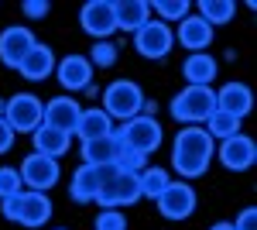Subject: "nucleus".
Returning a JSON list of instances; mask_svg holds the SVG:
<instances>
[{
  "label": "nucleus",
  "instance_id": "38",
  "mask_svg": "<svg viewBox=\"0 0 257 230\" xmlns=\"http://www.w3.org/2000/svg\"><path fill=\"white\" fill-rule=\"evenodd\" d=\"M4 110H7V100H0V117H4Z\"/></svg>",
  "mask_w": 257,
  "mask_h": 230
},
{
  "label": "nucleus",
  "instance_id": "37",
  "mask_svg": "<svg viewBox=\"0 0 257 230\" xmlns=\"http://www.w3.org/2000/svg\"><path fill=\"white\" fill-rule=\"evenodd\" d=\"M209 230H233V223H230V220H219V223H213Z\"/></svg>",
  "mask_w": 257,
  "mask_h": 230
},
{
  "label": "nucleus",
  "instance_id": "1",
  "mask_svg": "<svg viewBox=\"0 0 257 230\" xmlns=\"http://www.w3.org/2000/svg\"><path fill=\"white\" fill-rule=\"evenodd\" d=\"M216 155V141L206 134L199 124L182 127L172 141V169L182 179H202L209 172V162Z\"/></svg>",
  "mask_w": 257,
  "mask_h": 230
},
{
  "label": "nucleus",
  "instance_id": "11",
  "mask_svg": "<svg viewBox=\"0 0 257 230\" xmlns=\"http://www.w3.org/2000/svg\"><path fill=\"white\" fill-rule=\"evenodd\" d=\"M216 158H219V165H223V169H230V172H247V169L257 162V141L250 134H243V131H240V134L219 141Z\"/></svg>",
  "mask_w": 257,
  "mask_h": 230
},
{
  "label": "nucleus",
  "instance_id": "30",
  "mask_svg": "<svg viewBox=\"0 0 257 230\" xmlns=\"http://www.w3.org/2000/svg\"><path fill=\"white\" fill-rule=\"evenodd\" d=\"M117 45L113 41H93V48H89V65L93 69H110V65H117Z\"/></svg>",
  "mask_w": 257,
  "mask_h": 230
},
{
  "label": "nucleus",
  "instance_id": "10",
  "mask_svg": "<svg viewBox=\"0 0 257 230\" xmlns=\"http://www.w3.org/2000/svg\"><path fill=\"white\" fill-rule=\"evenodd\" d=\"M158 213L165 216V220H189L192 213H196V203H199V196H196V189L189 186V182H182V179H172L168 182V189L161 192L158 199Z\"/></svg>",
  "mask_w": 257,
  "mask_h": 230
},
{
  "label": "nucleus",
  "instance_id": "26",
  "mask_svg": "<svg viewBox=\"0 0 257 230\" xmlns=\"http://www.w3.org/2000/svg\"><path fill=\"white\" fill-rule=\"evenodd\" d=\"M202 131L213 137V141H226V137L240 134V120H237L233 114H226V110H213V114L206 117Z\"/></svg>",
  "mask_w": 257,
  "mask_h": 230
},
{
  "label": "nucleus",
  "instance_id": "9",
  "mask_svg": "<svg viewBox=\"0 0 257 230\" xmlns=\"http://www.w3.org/2000/svg\"><path fill=\"white\" fill-rule=\"evenodd\" d=\"M79 28L93 41H110V35L117 31L113 0H86V4L79 7Z\"/></svg>",
  "mask_w": 257,
  "mask_h": 230
},
{
  "label": "nucleus",
  "instance_id": "27",
  "mask_svg": "<svg viewBox=\"0 0 257 230\" xmlns=\"http://www.w3.org/2000/svg\"><path fill=\"white\" fill-rule=\"evenodd\" d=\"M168 182H172V175L165 172V169H158V165L151 169V165H148V169H144V172L138 175V186H141V199H158L161 192L168 189Z\"/></svg>",
  "mask_w": 257,
  "mask_h": 230
},
{
  "label": "nucleus",
  "instance_id": "36",
  "mask_svg": "<svg viewBox=\"0 0 257 230\" xmlns=\"http://www.w3.org/2000/svg\"><path fill=\"white\" fill-rule=\"evenodd\" d=\"M11 144H14V131H11V127H7V120L0 117V155L11 151Z\"/></svg>",
  "mask_w": 257,
  "mask_h": 230
},
{
  "label": "nucleus",
  "instance_id": "32",
  "mask_svg": "<svg viewBox=\"0 0 257 230\" xmlns=\"http://www.w3.org/2000/svg\"><path fill=\"white\" fill-rule=\"evenodd\" d=\"M96 230H127V216L120 210H99Z\"/></svg>",
  "mask_w": 257,
  "mask_h": 230
},
{
  "label": "nucleus",
  "instance_id": "2",
  "mask_svg": "<svg viewBox=\"0 0 257 230\" xmlns=\"http://www.w3.org/2000/svg\"><path fill=\"white\" fill-rule=\"evenodd\" d=\"M216 110V90L213 86H185L178 96H172L168 114L175 117L178 124H206V117Z\"/></svg>",
  "mask_w": 257,
  "mask_h": 230
},
{
  "label": "nucleus",
  "instance_id": "17",
  "mask_svg": "<svg viewBox=\"0 0 257 230\" xmlns=\"http://www.w3.org/2000/svg\"><path fill=\"white\" fill-rule=\"evenodd\" d=\"M52 220V199L45 196V192H31V189H24L18 196V223L21 227H31V230H38L45 227Z\"/></svg>",
  "mask_w": 257,
  "mask_h": 230
},
{
  "label": "nucleus",
  "instance_id": "7",
  "mask_svg": "<svg viewBox=\"0 0 257 230\" xmlns=\"http://www.w3.org/2000/svg\"><path fill=\"white\" fill-rule=\"evenodd\" d=\"M134 48H138L141 58L161 62V58H168V52L175 48V31H172L168 24H161V21L151 18L138 35H134Z\"/></svg>",
  "mask_w": 257,
  "mask_h": 230
},
{
  "label": "nucleus",
  "instance_id": "18",
  "mask_svg": "<svg viewBox=\"0 0 257 230\" xmlns=\"http://www.w3.org/2000/svg\"><path fill=\"white\" fill-rule=\"evenodd\" d=\"M175 45L189 48V55H196V52H206V48L213 45V28H209L206 21L199 18V14H189L185 21H178Z\"/></svg>",
  "mask_w": 257,
  "mask_h": 230
},
{
  "label": "nucleus",
  "instance_id": "25",
  "mask_svg": "<svg viewBox=\"0 0 257 230\" xmlns=\"http://www.w3.org/2000/svg\"><path fill=\"white\" fill-rule=\"evenodd\" d=\"M199 18L206 21L209 28L230 24V21L237 18V4L233 0H199Z\"/></svg>",
  "mask_w": 257,
  "mask_h": 230
},
{
  "label": "nucleus",
  "instance_id": "28",
  "mask_svg": "<svg viewBox=\"0 0 257 230\" xmlns=\"http://www.w3.org/2000/svg\"><path fill=\"white\" fill-rule=\"evenodd\" d=\"M151 11L161 14V24H168V21H185L189 18V11H192V4L189 0H155L151 4Z\"/></svg>",
  "mask_w": 257,
  "mask_h": 230
},
{
  "label": "nucleus",
  "instance_id": "12",
  "mask_svg": "<svg viewBox=\"0 0 257 230\" xmlns=\"http://www.w3.org/2000/svg\"><path fill=\"white\" fill-rule=\"evenodd\" d=\"M35 45H38V38H35L31 28H24V24H11V28L0 31V62H4L7 69H18Z\"/></svg>",
  "mask_w": 257,
  "mask_h": 230
},
{
  "label": "nucleus",
  "instance_id": "21",
  "mask_svg": "<svg viewBox=\"0 0 257 230\" xmlns=\"http://www.w3.org/2000/svg\"><path fill=\"white\" fill-rule=\"evenodd\" d=\"M216 72H219V62L209 52H196L182 62V76L189 79V86H213Z\"/></svg>",
  "mask_w": 257,
  "mask_h": 230
},
{
  "label": "nucleus",
  "instance_id": "33",
  "mask_svg": "<svg viewBox=\"0 0 257 230\" xmlns=\"http://www.w3.org/2000/svg\"><path fill=\"white\" fill-rule=\"evenodd\" d=\"M21 11H24V18L41 21L48 11H52V4H48V0H24V4H21Z\"/></svg>",
  "mask_w": 257,
  "mask_h": 230
},
{
  "label": "nucleus",
  "instance_id": "20",
  "mask_svg": "<svg viewBox=\"0 0 257 230\" xmlns=\"http://www.w3.org/2000/svg\"><path fill=\"white\" fill-rule=\"evenodd\" d=\"M18 72L24 79H31V83H45V79L55 72V52L48 48V45H35L31 52H28V58L18 65Z\"/></svg>",
  "mask_w": 257,
  "mask_h": 230
},
{
  "label": "nucleus",
  "instance_id": "6",
  "mask_svg": "<svg viewBox=\"0 0 257 230\" xmlns=\"http://www.w3.org/2000/svg\"><path fill=\"white\" fill-rule=\"evenodd\" d=\"M141 199V186H138V175H127V172H113L110 179L99 182L93 203H99L103 210H117V206H134Z\"/></svg>",
  "mask_w": 257,
  "mask_h": 230
},
{
  "label": "nucleus",
  "instance_id": "31",
  "mask_svg": "<svg viewBox=\"0 0 257 230\" xmlns=\"http://www.w3.org/2000/svg\"><path fill=\"white\" fill-rule=\"evenodd\" d=\"M24 192V182H21V172L14 165H0V199H11Z\"/></svg>",
  "mask_w": 257,
  "mask_h": 230
},
{
  "label": "nucleus",
  "instance_id": "14",
  "mask_svg": "<svg viewBox=\"0 0 257 230\" xmlns=\"http://www.w3.org/2000/svg\"><path fill=\"white\" fill-rule=\"evenodd\" d=\"M79 100L76 96H52L48 103H45V114H41V124H48V127H55V131H65V134H72L76 131V124H79Z\"/></svg>",
  "mask_w": 257,
  "mask_h": 230
},
{
  "label": "nucleus",
  "instance_id": "13",
  "mask_svg": "<svg viewBox=\"0 0 257 230\" xmlns=\"http://www.w3.org/2000/svg\"><path fill=\"white\" fill-rule=\"evenodd\" d=\"M117 172V165H79L76 172H72V186H69V199L72 203H93V196H96L99 182L103 179H110V175Z\"/></svg>",
  "mask_w": 257,
  "mask_h": 230
},
{
  "label": "nucleus",
  "instance_id": "35",
  "mask_svg": "<svg viewBox=\"0 0 257 230\" xmlns=\"http://www.w3.org/2000/svg\"><path fill=\"white\" fill-rule=\"evenodd\" d=\"M18 196H21V192H18ZM18 196L0 199V213H4V220H11V223H18Z\"/></svg>",
  "mask_w": 257,
  "mask_h": 230
},
{
  "label": "nucleus",
  "instance_id": "29",
  "mask_svg": "<svg viewBox=\"0 0 257 230\" xmlns=\"http://www.w3.org/2000/svg\"><path fill=\"white\" fill-rule=\"evenodd\" d=\"M113 165H117V172L141 175L144 169H148V158H144L141 151H134V148H123V144H120V148H117V158H113Z\"/></svg>",
  "mask_w": 257,
  "mask_h": 230
},
{
  "label": "nucleus",
  "instance_id": "4",
  "mask_svg": "<svg viewBox=\"0 0 257 230\" xmlns=\"http://www.w3.org/2000/svg\"><path fill=\"white\" fill-rule=\"evenodd\" d=\"M144 90H141L134 79H113L106 90H103V114L110 120H131L141 114L144 107Z\"/></svg>",
  "mask_w": 257,
  "mask_h": 230
},
{
  "label": "nucleus",
  "instance_id": "16",
  "mask_svg": "<svg viewBox=\"0 0 257 230\" xmlns=\"http://www.w3.org/2000/svg\"><path fill=\"white\" fill-rule=\"evenodd\" d=\"M216 110H226V114H233L237 120L254 110V93H250V86L247 83H237V79H230V83H223L216 90Z\"/></svg>",
  "mask_w": 257,
  "mask_h": 230
},
{
  "label": "nucleus",
  "instance_id": "24",
  "mask_svg": "<svg viewBox=\"0 0 257 230\" xmlns=\"http://www.w3.org/2000/svg\"><path fill=\"white\" fill-rule=\"evenodd\" d=\"M117 148L120 141L113 134L110 137H96V141H82V165H113V158H117Z\"/></svg>",
  "mask_w": 257,
  "mask_h": 230
},
{
  "label": "nucleus",
  "instance_id": "5",
  "mask_svg": "<svg viewBox=\"0 0 257 230\" xmlns=\"http://www.w3.org/2000/svg\"><path fill=\"white\" fill-rule=\"evenodd\" d=\"M41 114H45V103L41 96L35 93H18L7 100V110H4V120L14 134H35L41 127Z\"/></svg>",
  "mask_w": 257,
  "mask_h": 230
},
{
  "label": "nucleus",
  "instance_id": "22",
  "mask_svg": "<svg viewBox=\"0 0 257 230\" xmlns=\"http://www.w3.org/2000/svg\"><path fill=\"white\" fill-rule=\"evenodd\" d=\"M72 134L79 137V141L110 137V134H113V120L103 114L99 107H89V110H82V114H79V124H76V131H72Z\"/></svg>",
  "mask_w": 257,
  "mask_h": 230
},
{
  "label": "nucleus",
  "instance_id": "19",
  "mask_svg": "<svg viewBox=\"0 0 257 230\" xmlns=\"http://www.w3.org/2000/svg\"><path fill=\"white\" fill-rule=\"evenodd\" d=\"M113 21H117V31L138 35L151 21V4L148 0H113Z\"/></svg>",
  "mask_w": 257,
  "mask_h": 230
},
{
  "label": "nucleus",
  "instance_id": "3",
  "mask_svg": "<svg viewBox=\"0 0 257 230\" xmlns=\"http://www.w3.org/2000/svg\"><path fill=\"white\" fill-rule=\"evenodd\" d=\"M113 137H117L123 148H134V151H141L144 158L151 151H158L161 141H165V131H161L158 117H131V120H123L120 127H113Z\"/></svg>",
  "mask_w": 257,
  "mask_h": 230
},
{
  "label": "nucleus",
  "instance_id": "23",
  "mask_svg": "<svg viewBox=\"0 0 257 230\" xmlns=\"http://www.w3.org/2000/svg\"><path fill=\"white\" fill-rule=\"evenodd\" d=\"M31 141H35V151L48 155V158H62V155L72 148V134L55 131V127H48V124H41L38 131L31 134Z\"/></svg>",
  "mask_w": 257,
  "mask_h": 230
},
{
  "label": "nucleus",
  "instance_id": "8",
  "mask_svg": "<svg viewBox=\"0 0 257 230\" xmlns=\"http://www.w3.org/2000/svg\"><path fill=\"white\" fill-rule=\"evenodd\" d=\"M18 172H21V182H24L31 192H48L62 179L59 158H48V155H38V151L28 155V158L21 162Z\"/></svg>",
  "mask_w": 257,
  "mask_h": 230
},
{
  "label": "nucleus",
  "instance_id": "34",
  "mask_svg": "<svg viewBox=\"0 0 257 230\" xmlns=\"http://www.w3.org/2000/svg\"><path fill=\"white\" fill-rule=\"evenodd\" d=\"M230 223H233V230H257V210L247 206V210L240 213L237 220H230Z\"/></svg>",
  "mask_w": 257,
  "mask_h": 230
},
{
  "label": "nucleus",
  "instance_id": "15",
  "mask_svg": "<svg viewBox=\"0 0 257 230\" xmlns=\"http://www.w3.org/2000/svg\"><path fill=\"white\" fill-rule=\"evenodd\" d=\"M93 65H89V58L86 55H65L62 62H55V76H59L62 90H69V93H82L86 86H93Z\"/></svg>",
  "mask_w": 257,
  "mask_h": 230
}]
</instances>
